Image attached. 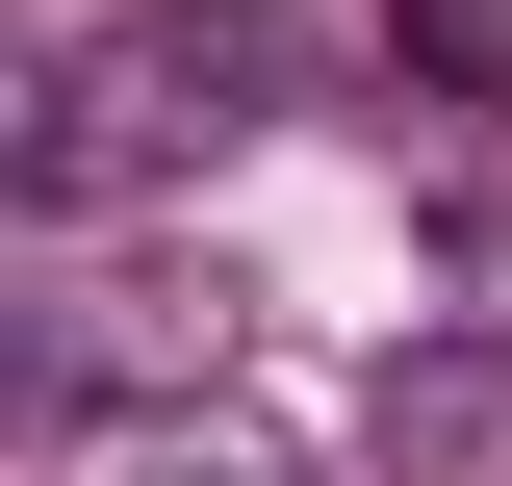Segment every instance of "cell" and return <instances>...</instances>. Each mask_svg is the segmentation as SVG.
I'll return each mask as SVG.
<instances>
[{
	"label": "cell",
	"instance_id": "6da1fadb",
	"mask_svg": "<svg viewBox=\"0 0 512 486\" xmlns=\"http://www.w3.org/2000/svg\"><path fill=\"white\" fill-rule=\"evenodd\" d=\"M282 103V0H128L103 52H52V103H26V205H128L180 180V154H231V128Z\"/></svg>",
	"mask_w": 512,
	"mask_h": 486
},
{
	"label": "cell",
	"instance_id": "7a4b0ae2",
	"mask_svg": "<svg viewBox=\"0 0 512 486\" xmlns=\"http://www.w3.org/2000/svg\"><path fill=\"white\" fill-rule=\"evenodd\" d=\"M359 461L384 486H487L512 461V359H487V333H410V359L359 384Z\"/></svg>",
	"mask_w": 512,
	"mask_h": 486
},
{
	"label": "cell",
	"instance_id": "3957f363",
	"mask_svg": "<svg viewBox=\"0 0 512 486\" xmlns=\"http://www.w3.org/2000/svg\"><path fill=\"white\" fill-rule=\"evenodd\" d=\"M52 461L77 486H282L256 435H205V410H52Z\"/></svg>",
	"mask_w": 512,
	"mask_h": 486
},
{
	"label": "cell",
	"instance_id": "277c9868",
	"mask_svg": "<svg viewBox=\"0 0 512 486\" xmlns=\"http://www.w3.org/2000/svg\"><path fill=\"white\" fill-rule=\"evenodd\" d=\"M384 26H410L436 77H487V52H512V0H384Z\"/></svg>",
	"mask_w": 512,
	"mask_h": 486
}]
</instances>
